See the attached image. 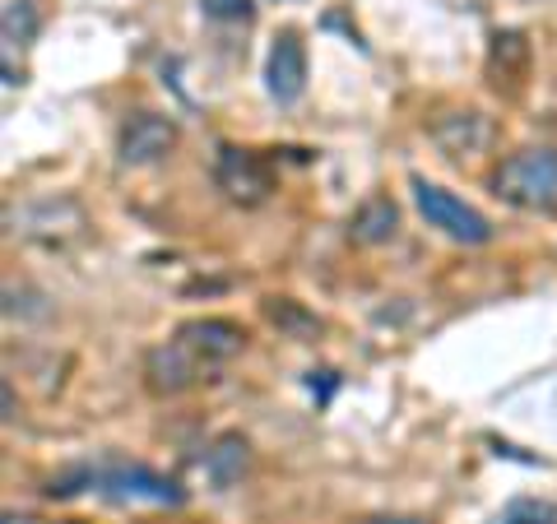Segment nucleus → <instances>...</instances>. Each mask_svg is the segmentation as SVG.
<instances>
[{
  "mask_svg": "<svg viewBox=\"0 0 557 524\" xmlns=\"http://www.w3.org/2000/svg\"><path fill=\"white\" fill-rule=\"evenodd\" d=\"M399 233V209L391 196H372L358 204V214L348 219V237L358 247H386V241Z\"/></svg>",
  "mask_w": 557,
  "mask_h": 524,
  "instance_id": "11",
  "label": "nucleus"
},
{
  "mask_svg": "<svg viewBox=\"0 0 557 524\" xmlns=\"http://www.w3.org/2000/svg\"><path fill=\"white\" fill-rule=\"evenodd\" d=\"M525 70H530V42H525V33H493L487 75H493L497 89H516Z\"/></svg>",
  "mask_w": 557,
  "mask_h": 524,
  "instance_id": "13",
  "label": "nucleus"
},
{
  "mask_svg": "<svg viewBox=\"0 0 557 524\" xmlns=\"http://www.w3.org/2000/svg\"><path fill=\"white\" fill-rule=\"evenodd\" d=\"M177 149V121L163 112H135L116 135V153L126 167H149Z\"/></svg>",
  "mask_w": 557,
  "mask_h": 524,
  "instance_id": "5",
  "label": "nucleus"
},
{
  "mask_svg": "<svg viewBox=\"0 0 557 524\" xmlns=\"http://www.w3.org/2000/svg\"><path fill=\"white\" fill-rule=\"evenodd\" d=\"M265 89L278 108H288V102H298L307 93V47L298 33H278L274 38L265 61Z\"/></svg>",
  "mask_w": 557,
  "mask_h": 524,
  "instance_id": "8",
  "label": "nucleus"
},
{
  "mask_svg": "<svg viewBox=\"0 0 557 524\" xmlns=\"http://www.w3.org/2000/svg\"><path fill=\"white\" fill-rule=\"evenodd\" d=\"M89 487H98V492H108L116 501H159V506H182L186 492L172 478L153 474L149 464H89Z\"/></svg>",
  "mask_w": 557,
  "mask_h": 524,
  "instance_id": "3",
  "label": "nucleus"
},
{
  "mask_svg": "<svg viewBox=\"0 0 557 524\" xmlns=\"http://www.w3.org/2000/svg\"><path fill=\"white\" fill-rule=\"evenodd\" d=\"M493 190L516 209L553 214L557 209V149H516L493 172Z\"/></svg>",
  "mask_w": 557,
  "mask_h": 524,
  "instance_id": "1",
  "label": "nucleus"
},
{
  "mask_svg": "<svg viewBox=\"0 0 557 524\" xmlns=\"http://www.w3.org/2000/svg\"><path fill=\"white\" fill-rule=\"evenodd\" d=\"M432 145H437L446 159H474V153L487 149V139H493V130H487V116L474 112V108H456V112H442L432 116Z\"/></svg>",
  "mask_w": 557,
  "mask_h": 524,
  "instance_id": "10",
  "label": "nucleus"
},
{
  "mask_svg": "<svg viewBox=\"0 0 557 524\" xmlns=\"http://www.w3.org/2000/svg\"><path fill=\"white\" fill-rule=\"evenodd\" d=\"M10 223H20L14 233H24L33 241L61 247V241L84 233V209L70 196H51V200H38V204H24L20 214H10Z\"/></svg>",
  "mask_w": 557,
  "mask_h": 524,
  "instance_id": "7",
  "label": "nucleus"
},
{
  "mask_svg": "<svg viewBox=\"0 0 557 524\" xmlns=\"http://www.w3.org/2000/svg\"><path fill=\"white\" fill-rule=\"evenodd\" d=\"M5 524H33V520H28V515H14V511H10V515H5Z\"/></svg>",
  "mask_w": 557,
  "mask_h": 524,
  "instance_id": "20",
  "label": "nucleus"
},
{
  "mask_svg": "<svg viewBox=\"0 0 557 524\" xmlns=\"http://www.w3.org/2000/svg\"><path fill=\"white\" fill-rule=\"evenodd\" d=\"M497 524H557V506L553 501H511Z\"/></svg>",
  "mask_w": 557,
  "mask_h": 524,
  "instance_id": "16",
  "label": "nucleus"
},
{
  "mask_svg": "<svg viewBox=\"0 0 557 524\" xmlns=\"http://www.w3.org/2000/svg\"><path fill=\"white\" fill-rule=\"evenodd\" d=\"M265 316H270V325H278V335H288V339L321 335V321L311 316L302 302H293V297H265Z\"/></svg>",
  "mask_w": 557,
  "mask_h": 524,
  "instance_id": "14",
  "label": "nucleus"
},
{
  "mask_svg": "<svg viewBox=\"0 0 557 524\" xmlns=\"http://www.w3.org/2000/svg\"><path fill=\"white\" fill-rule=\"evenodd\" d=\"M413 204L418 214L428 219V228L446 233L450 241H465V247H483L493 228H487V219L479 214L474 204H465L460 196H450L446 186H432L423 177H413Z\"/></svg>",
  "mask_w": 557,
  "mask_h": 524,
  "instance_id": "2",
  "label": "nucleus"
},
{
  "mask_svg": "<svg viewBox=\"0 0 557 524\" xmlns=\"http://www.w3.org/2000/svg\"><path fill=\"white\" fill-rule=\"evenodd\" d=\"M5 423H14V386L5 380Z\"/></svg>",
  "mask_w": 557,
  "mask_h": 524,
  "instance_id": "19",
  "label": "nucleus"
},
{
  "mask_svg": "<svg viewBox=\"0 0 557 524\" xmlns=\"http://www.w3.org/2000/svg\"><path fill=\"white\" fill-rule=\"evenodd\" d=\"M214 182L219 190L228 196L233 204H265L270 190H274V172L270 163L251 149H237V145H219V159H214Z\"/></svg>",
  "mask_w": 557,
  "mask_h": 524,
  "instance_id": "4",
  "label": "nucleus"
},
{
  "mask_svg": "<svg viewBox=\"0 0 557 524\" xmlns=\"http://www.w3.org/2000/svg\"><path fill=\"white\" fill-rule=\"evenodd\" d=\"M200 5L209 20H228V24L251 20V0H200Z\"/></svg>",
  "mask_w": 557,
  "mask_h": 524,
  "instance_id": "17",
  "label": "nucleus"
},
{
  "mask_svg": "<svg viewBox=\"0 0 557 524\" xmlns=\"http://www.w3.org/2000/svg\"><path fill=\"white\" fill-rule=\"evenodd\" d=\"M172 339H182L190 353L205 358L209 366H223L247 348V329H242L237 321H228V316H205V321H186Z\"/></svg>",
  "mask_w": 557,
  "mask_h": 524,
  "instance_id": "9",
  "label": "nucleus"
},
{
  "mask_svg": "<svg viewBox=\"0 0 557 524\" xmlns=\"http://www.w3.org/2000/svg\"><path fill=\"white\" fill-rule=\"evenodd\" d=\"M247 464H251V446L242 432H223V436H214V446L205 450V478L214 487H233L247 474Z\"/></svg>",
  "mask_w": 557,
  "mask_h": 524,
  "instance_id": "12",
  "label": "nucleus"
},
{
  "mask_svg": "<svg viewBox=\"0 0 557 524\" xmlns=\"http://www.w3.org/2000/svg\"><path fill=\"white\" fill-rule=\"evenodd\" d=\"M209 372H214V366L190 353L182 339H168L145 353V386L153 395H182L190 386H200V380H209Z\"/></svg>",
  "mask_w": 557,
  "mask_h": 524,
  "instance_id": "6",
  "label": "nucleus"
},
{
  "mask_svg": "<svg viewBox=\"0 0 557 524\" xmlns=\"http://www.w3.org/2000/svg\"><path fill=\"white\" fill-rule=\"evenodd\" d=\"M5 42L14 47V42H28L33 33H38V10H33V0H10L5 5Z\"/></svg>",
  "mask_w": 557,
  "mask_h": 524,
  "instance_id": "15",
  "label": "nucleus"
},
{
  "mask_svg": "<svg viewBox=\"0 0 557 524\" xmlns=\"http://www.w3.org/2000/svg\"><path fill=\"white\" fill-rule=\"evenodd\" d=\"M368 524H428V520H418V515H376Z\"/></svg>",
  "mask_w": 557,
  "mask_h": 524,
  "instance_id": "18",
  "label": "nucleus"
}]
</instances>
